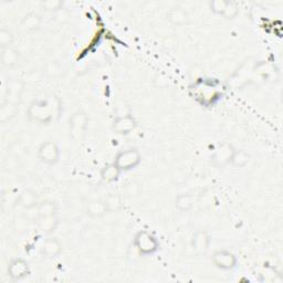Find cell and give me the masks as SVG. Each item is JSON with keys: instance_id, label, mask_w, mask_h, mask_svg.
Returning a JSON list of instances; mask_svg holds the SVG:
<instances>
[{"instance_id": "277c9868", "label": "cell", "mask_w": 283, "mask_h": 283, "mask_svg": "<svg viewBox=\"0 0 283 283\" xmlns=\"http://www.w3.org/2000/svg\"><path fill=\"white\" fill-rule=\"evenodd\" d=\"M70 135L74 141L80 143L83 142L85 137L87 123H89V119L87 115L83 111H78L70 118Z\"/></svg>"}, {"instance_id": "52a82bcc", "label": "cell", "mask_w": 283, "mask_h": 283, "mask_svg": "<svg viewBox=\"0 0 283 283\" xmlns=\"http://www.w3.org/2000/svg\"><path fill=\"white\" fill-rule=\"evenodd\" d=\"M212 263L220 270H233L237 266V257L228 250H218L212 254Z\"/></svg>"}, {"instance_id": "ffe728a7", "label": "cell", "mask_w": 283, "mask_h": 283, "mask_svg": "<svg viewBox=\"0 0 283 283\" xmlns=\"http://www.w3.org/2000/svg\"><path fill=\"white\" fill-rule=\"evenodd\" d=\"M58 212V207L53 202L45 201L38 205V218L55 216Z\"/></svg>"}, {"instance_id": "cb8c5ba5", "label": "cell", "mask_w": 283, "mask_h": 283, "mask_svg": "<svg viewBox=\"0 0 283 283\" xmlns=\"http://www.w3.org/2000/svg\"><path fill=\"white\" fill-rule=\"evenodd\" d=\"M228 2L229 1H225V0H212L209 2V8L215 15L224 17Z\"/></svg>"}, {"instance_id": "484cf974", "label": "cell", "mask_w": 283, "mask_h": 283, "mask_svg": "<svg viewBox=\"0 0 283 283\" xmlns=\"http://www.w3.org/2000/svg\"><path fill=\"white\" fill-rule=\"evenodd\" d=\"M238 11H239V9H238V6H237V3L229 1L224 17L226 18V19H233V18H235L237 15H238Z\"/></svg>"}, {"instance_id": "9a60e30c", "label": "cell", "mask_w": 283, "mask_h": 283, "mask_svg": "<svg viewBox=\"0 0 283 283\" xmlns=\"http://www.w3.org/2000/svg\"><path fill=\"white\" fill-rule=\"evenodd\" d=\"M19 61V52L12 47L2 49L1 52V63L7 68H12L17 66Z\"/></svg>"}, {"instance_id": "3957f363", "label": "cell", "mask_w": 283, "mask_h": 283, "mask_svg": "<svg viewBox=\"0 0 283 283\" xmlns=\"http://www.w3.org/2000/svg\"><path fill=\"white\" fill-rule=\"evenodd\" d=\"M141 154L136 148H128L118 153L115 156L114 164L117 165L121 171H128L134 169L141 163Z\"/></svg>"}, {"instance_id": "4fadbf2b", "label": "cell", "mask_w": 283, "mask_h": 283, "mask_svg": "<svg viewBox=\"0 0 283 283\" xmlns=\"http://www.w3.org/2000/svg\"><path fill=\"white\" fill-rule=\"evenodd\" d=\"M121 173H122V171L120 170L119 167L114 163L108 164V165H105L101 170V178L104 183H108V184L114 183L119 179Z\"/></svg>"}, {"instance_id": "7c38bea8", "label": "cell", "mask_w": 283, "mask_h": 283, "mask_svg": "<svg viewBox=\"0 0 283 283\" xmlns=\"http://www.w3.org/2000/svg\"><path fill=\"white\" fill-rule=\"evenodd\" d=\"M41 22H42V19H41V17L38 13L30 12L22 18L20 27L22 30H25L27 32H35L40 28Z\"/></svg>"}, {"instance_id": "8992f818", "label": "cell", "mask_w": 283, "mask_h": 283, "mask_svg": "<svg viewBox=\"0 0 283 283\" xmlns=\"http://www.w3.org/2000/svg\"><path fill=\"white\" fill-rule=\"evenodd\" d=\"M235 147L228 142L220 143L211 156V163L217 167H224L230 164L235 153Z\"/></svg>"}, {"instance_id": "4316f807", "label": "cell", "mask_w": 283, "mask_h": 283, "mask_svg": "<svg viewBox=\"0 0 283 283\" xmlns=\"http://www.w3.org/2000/svg\"><path fill=\"white\" fill-rule=\"evenodd\" d=\"M61 6V2L60 1H53V0H49V1L43 2V7L47 9V10H55V9H59Z\"/></svg>"}, {"instance_id": "603a6c76", "label": "cell", "mask_w": 283, "mask_h": 283, "mask_svg": "<svg viewBox=\"0 0 283 283\" xmlns=\"http://www.w3.org/2000/svg\"><path fill=\"white\" fill-rule=\"evenodd\" d=\"M248 162H249L248 153L243 150H240V151H235L230 164L236 167H243L248 164Z\"/></svg>"}, {"instance_id": "d4e9b609", "label": "cell", "mask_w": 283, "mask_h": 283, "mask_svg": "<svg viewBox=\"0 0 283 283\" xmlns=\"http://www.w3.org/2000/svg\"><path fill=\"white\" fill-rule=\"evenodd\" d=\"M13 42V37L11 35V32H9V30L2 28L0 30V47L1 49L9 48L11 47V44Z\"/></svg>"}, {"instance_id": "44dd1931", "label": "cell", "mask_w": 283, "mask_h": 283, "mask_svg": "<svg viewBox=\"0 0 283 283\" xmlns=\"http://www.w3.org/2000/svg\"><path fill=\"white\" fill-rule=\"evenodd\" d=\"M187 12L182 8H174L168 12V19L174 25H183L187 21Z\"/></svg>"}, {"instance_id": "ba28073f", "label": "cell", "mask_w": 283, "mask_h": 283, "mask_svg": "<svg viewBox=\"0 0 283 283\" xmlns=\"http://www.w3.org/2000/svg\"><path fill=\"white\" fill-rule=\"evenodd\" d=\"M29 264L26 260L21 258H17L11 260L8 267V275L12 280L18 281L26 278L29 275Z\"/></svg>"}, {"instance_id": "5b68a950", "label": "cell", "mask_w": 283, "mask_h": 283, "mask_svg": "<svg viewBox=\"0 0 283 283\" xmlns=\"http://www.w3.org/2000/svg\"><path fill=\"white\" fill-rule=\"evenodd\" d=\"M38 157L47 165L57 164L60 159V148L53 141H47L41 144L38 150Z\"/></svg>"}, {"instance_id": "8fae6325", "label": "cell", "mask_w": 283, "mask_h": 283, "mask_svg": "<svg viewBox=\"0 0 283 283\" xmlns=\"http://www.w3.org/2000/svg\"><path fill=\"white\" fill-rule=\"evenodd\" d=\"M61 243L58 239L48 238L43 241L42 247H41V253L47 258H57L61 253Z\"/></svg>"}, {"instance_id": "ac0fdd59", "label": "cell", "mask_w": 283, "mask_h": 283, "mask_svg": "<svg viewBox=\"0 0 283 283\" xmlns=\"http://www.w3.org/2000/svg\"><path fill=\"white\" fill-rule=\"evenodd\" d=\"M104 203L108 212H117L123 206L122 197L118 194H109L104 199Z\"/></svg>"}, {"instance_id": "30bf717a", "label": "cell", "mask_w": 283, "mask_h": 283, "mask_svg": "<svg viewBox=\"0 0 283 283\" xmlns=\"http://www.w3.org/2000/svg\"><path fill=\"white\" fill-rule=\"evenodd\" d=\"M210 237L205 230H199L193 236L192 248L198 256H203L209 250Z\"/></svg>"}, {"instance_id": "5bb4252c", "label": "cell", "mask_w": 283, "mask_h": 283, "mask_svg": "<svg viewBox=\"0 0 283 283\" xmlns=\"http://www.w3.org/2000/svg\"><path fill=\"white\" fill-rule=\"evenodd\" d=\"M106 212H108V210H106L104 201H101V199L91 201L86 206V213L91 218L103 217Z\"/></svg>"}, {"instance_id": "d6986e66", "label": "cell", "mask_w": 283, "mask_h": 283, "mask_svg": "<svg viewBox=\"0 0 283 283\" xmlns=\"http://www.w3.org/2000/svg\"><path fill=\"white\" fill-rule=\"evenodd\" d=\"M195 202V198L193 195L190 194H183L179 195V196L176 198L175 205L176 208L180 211H188L190 208L193 207Z\"/></svg>"}, {"instance_id": "7402d4cb", "label": "cell", "mask_w": 283, "mask_h": 283, "mask_svg": "<svg viewBox=\"0 0 283 283\" xmlns=\"http://www.w3.org/2000/svg\"><path fill=\"white\" fill-rule=\"evenodd\" d=\"M18 202H19V205L24 207L25 209L38 206L37 205L38 202H37L36 194L34 192H31V190H25V192L20 195Z\"/></svg>"}, {"instance_id": "9c48e42d", "label": "cell", "mask_w": 283, "mask_h": 283, "mask_svg": "<svg viewBox=\"0 0 283 283\" xmlns=\"http://www.w3.org/2000/svg\"><path fill=\"white\" fill-rule=\"evenodd\" d=\"M137 122L131 114L126 115H119L113 122V129L118 134L126 135L136 128Z\"/></svg>"}, {"instance_id": "2e32d148", "label": "cell", "mask_w": 283, "mask_h": 283, "mask_svg": "<svg viewBox=\"0 0 283 283\" xmlns=\"http://www.w3.org/2000/svg\"><path fill=\"white\" fill-rule=\"evenodd\" d=\"M18 113V104L11 103V102H2L0 108V122L6 123L12 118L16 117Z\"/></svg>"}, {"instance_id": "e0dca14e", "label": "cell", "mask_w": 283, "mask_h": 283, "mask_svg": "<svg viewBox=\"0 0 283 283\" xmlns=\"http://www.w3.org/2000/svg\"><path fill=\"white\" fill-rule=\"evenodd\" d=\"M38 227L40 230H42L43 233H52L59 225V219L57 215L55 216H50V217H43V218H38Z\"/></svg>"}, {"instance_id": "7a4b0ae2", "label": "cell", "mask_w": 283, "mask_h": 283, "mask_svg": "<svg viewBox=\"0 0 283 283\" xmlns=\"http://www.w3.org/2000/svg\"><path fill=\"white\" fill-rule=\"evenodd\" d=\"M133 244L141 256H152L160 249V243L154 235L146 230L138 231L134 237Z\"/></svg>"}, {"instance_id": "6da1fadb", "label": "cell", "mask_w": 283, "mask_h": 283, "mask_svg": "<svg viewBox=\"0 0 283 283\" xmlns=\"http://www.w3.org/2000/svg\"><path fill=\"white\" fill-rule=\"evenodd\" d=\"M61 113V103L55 96L47 100L35 101L28 109V117L41 124L50 123L54 117L59 118Z\"/></svg>"}]
</instances>
